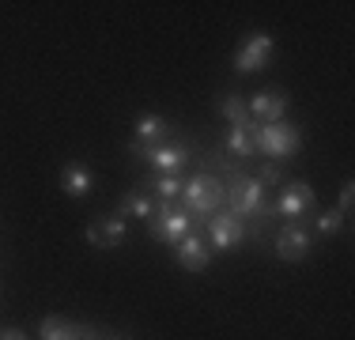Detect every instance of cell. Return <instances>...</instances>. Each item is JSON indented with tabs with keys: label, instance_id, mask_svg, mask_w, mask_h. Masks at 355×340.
Segmentation results:
<instances>
[{
	"label": "cell",
	"instance_id": "cell-1",
	"mask_svg": "<svg viewBox=\"0 0 355 340\" xmlns=\"http://www.w3.org/2000/svg\"><path fill=\"white\" fill-rule=\"evenodd\" d=\"M197 159L212 170V174L223 178V189H227V204H223V208L231 212V216H239L242 223L250 227V242H265V231L276 223L272 193L253 178L250 163H234V159H227L223 151H212V155H200V151H197Z\"/></svg>",
	"mask_w": 355,
	"mask_h": 340
},
{
	"label": "cell",
	"instance_id": "cell-2",
	"mask_svg": "<svg viewBox=\"0 0 355 340\" xmlns=\"http://www.w3.org/2000/svg\"><path fill=\"white\" fill-rule=\"evenodd\" d=\"M178 204H182V208L189 212V216L197 219V223H205L208 216H216V212L227 204L223 178L212 174L208 167L193 170V174L185 178V185H182V197H178Z\"/></svg>",
	"mask_w": 355,
	"mask_h": 340
},
{
	"label": "cell",
	"instance_id": "cell-3",
	"mask_svg": "<svg viewBox=\"0 0 355 340\" xmlns=\"http://www.w3.org/2000/svg\"><path fill=\"white\" fill-rule=\"evenodd\" d=\"M129 151L137 159H144L155 174H185V167L197 159V144L189 136H171L163 144H140V140H129Z\"/></svg>",
	"mask_w": 355,
	"mask_h": 340
},
{
	"label": "cell",
	"instance_id": "cell-4",
	"mask_svg": "<svg viewBox=\"0 0 355 340\" xmlns=\"http://www.w3.org/2000/svg\"><path fill=\"white\" fill-rule=\"evenodd\" d=\"M250 136H253L257 155L272 159V163H287V159L299 155V148H302V125H295V121H276V125L253 121Z\"/></svg>",
	"mask_w": 355,
	"mask_h": 340
},
{
	"label": "cell",
	"instance_id": "cell-5",
	"mask_svg": "<svg viewBox=\"0 0 355 340\" xmlns=\"http://www.w3.org/2000/svg\"><path fill=\"white\" fill-rule=\"evenodd\" d=\"M318 212V193L310 182L302 178H287V185L280 189V197L272 201V216L276 223H306Z\"/></svg>",
	"mask_w": 355,
	"mask_h": 340
},
{
	"label": "cell",
	"instance_id": "cell-6",
	"mask_svg": "<svg viewBox=\"0 0 355 340\" xmlns=\"http://www.w3.org/2000/svg\"><path fill=\"white\" fill-rule=\"evenodd\" d=\"M148 231H151V238H155V242L178 246L189 231H197V219H193L178 201H174V204H163V201H159V212H155V219L148 223Z\"/></svg>",
	"mask_w": 355,
	"mask_h": 340
},
{
	"label": "cell",
	"instance_id": "cell-7",
	"mask_svg": "<svg viewBox=\"0 0 355 340\" xmlns=\"http://www.w3.org/2000/svg\"><path fill=\"white\" fill-rule=\"evenodd\" d=\"M205 238H208V246H212V253H231L239 242L250 238V227L242 223L239 216H231L227 208H219L216 216L205 219Z\"/></svg>",
	"mask_w": 355,
	"mask_h": 340
},
{
	"label": "cell",
	"instance_id": "cell-8",
	"mask_svg": "<svg viewBox=\"0 0 355 340\" xmlns=\"http://www.w3.org/2000/svg\"><path fill=\"white\" fill-rule=\"evenodd\" d=\"M276 53V38L268 31H253L250 38H242V46L234 49V72L239 76H253L261 72Z\"/></svg>",
	"mask_w": 355,
	"mask_h": 340
},
{
	"label": "cell",
	"instance_id": "cell-9",
	"mask_svg": "<svg viewBox=\"0 0 355 340\" xmlns=\"http://www.w3.org/2000/svg\"><path fill=\"white\" fill-rule=\"evenodd\" d=\"M287 106H291V99H287V91H284V87H261L257 95H250V99H246L250 121H257V125L287 121Z\"/></svg>",
	"mask_w": 355,
	"mask_h": 340
},
{
	"label": "cell",
	"instance_id": "cell-10",
	"mask_svg": "<svg viewBox=\"0 0 355 340\" xmlns=\"http://www.w3.org/2000/svg\"><path fill=\"white\" fill-rule=\"evenodd\" d=\"M125 235H129V219L117 216V212H103V216L91 219V227L83 231L91 250H117V246L125 242Z\"/></svg>",
	"mask_w": 355,
	"mask_h": 340
},
{
	"label": "cell",
	"instance_id": "cell-11",
	"mask_svg": "<svg viewBox=\"0 0 355 340\" xmlns=\"http://www.w3.org/2000/svg\"><path fill=\"white\" fill-rule=\"evenodd\" d=\"M276 257L287 261V265H295V261H306L310 250H314V235H310L306 223H280V231H276Z\"/></svg>",
	"mask_w": 355,
	"mask_h": 340
},
{
	"label": "cell",
	"instance_id": "cell-12",
	"mask_svg": "<svg viewBox=\"0 0 355 340\" xmlns=\"http://www.w3.org/2000/svg\"><path fill=\"white\" fill-rule=\"evenodd\" d=\"M174 261L182 265L185 272H205L212 265V246H208L205 231H189L182 242L174 246Z\"/></svg>",
	"mask_w": 355,
	"mask_h": 340
},
{
	"label": "cell",
	"instance_id": "cell-13",
	"mask_svg": "<svg viewBox=\"0 0 355 340\" xmlns=\"http://www.w3.org/2000/svg\"><path fill=\"white\" fill-rule=\"evenodd\" d=\"M57 185H61L64 197L83 201V197H91V189H95V174H91L83 163H69V167H61V174H57Z\"/></svg>",
	"mask_w": 355,
	"mask_h": 340
},
{
	"label": "cell",
	"instance_id": "cell-14",
	"mask_svg": "<svg viewBox=\"0 0 355 340\" xmlns=\"http://www.w3.org/2000/svg\"><path fill=\"white\" fill-rule=\"evenodd\" d=\"M182 185H185V174H148L137 182V189L151 193V197L163 201V204H174L182 197Z\"/></svg>",
	"mask_w": 355,
	"mask_h": 340
},
{
	"label": "cell",
	"instance_id": "cell-15",
	"mask_svg": "<svg viewBox=\"0 0 355 340\" xmlns=\"http://www.w3.org/2000/svg\"><path fill=\"white\" fill-rule=\"evenodd\" d=\"M117 216H125V219H144V223H151L155 219V212H159V201L151 197V193H144V189H129L121 201H117Z\"/></svg>",
	"mask_w": 355,
	"mask_h": 340
},
{
	"label": "cell",
	"instance_id": "cell-16",
	"mask_svg": "<svg viewBox=\"0 0 355 340\" xmlns=\"http://www.w3.org/2000/svg\"><path fill=\"white\" fill-rule=\"evenodd\" d=\"M250 125H253V121H250ZM250 125H231V129H227L223 148H219L227 159H234V163H253V159H257V148H253Z\"/></svg>",
	"mask_w": 355,
	"mask_h": 340
},
{
	"label": "cell",
	"instance_id": "cell-17",
	"mask_svg": "<svg viewBox=\"0 0 355 340\" xmlns=\"http://www.w3.org/2000/svg\"><path fill=\"white\" fill-rule=\"evenodd\" d=\"M171 136H174V125L163 114H140L132 121V140H140V144H163Z\"/></svg>",
	"mask_w": 355,
	"mask_h": 340
},
{
	"label": "cell",
	"instance_id": "cell-18",
	"mask_svg": "<svg viewBox=\"0 0 355 340\" xmlns=\"http://www.w3.org/2000/svg\"><path fill=\"white\" fill-rule=\"evenodd\" d=\"M83 325H87V321H72V318H61V314H46L42 325H38V340H80Z\"/></svg>",
	"mask_w": 355,
	"mask_h": 340
},
{
	"label": "cell",
	"instance_id": "cell-19",
	"mask_svg": "<svg viewBox=\"0 0 355 340\" xmlns=\"http://www.w3.org/2000/svg\"><path fill=\"white\" fill-rule=\"evenodd\" d=\"M306 227H310V235H318V238H336L344 227H348V219H344L336 208H318L314 216L306 219Z\"/></svg>",
	"mask_w": 355,
	"mask_h": 340
},
{
	"label": "cell",
	"instance_id": "cell-20",
	"mask_svg": "<svg viewBox=\"0 0 355 340\" xmlns=\"http://www.w3.org/2000/svg\"><path fill=\"white\" fill-rule=\"evenodd\" d=\"M216 110H219V117H223L227 125H250L246 99H242L239 91H223V95L216 99Z\"/></svg>",
	"mask_w": 355,
	"mask_h": 340
},
{
	"label": "cell",
	"instance_id": "cell-21",
	"mask_svg": "<svg viewBox=\"0 0 355 340\" xmlns=\"http://www.w3.org/2000/svg\"><path fill=\"white\" fill-rule=\"evenodd\" d=\"M250 170H253V178H257V182L265 185L268 193H272V189H284L287 178H291L280 163H272V159H265V163H250Z\"/></svg>",
	"mask_w": 355,
	"mask_h": 340
},
{
	"label": "cell",
	"instance_id": "cell-22",
	"mask_svg": "<svg viewBox=\"0 0 355 340\" xmlns=\"http://www.w3.org/2000/svg\"><path fill=\"white\" fill-rule=\"evenodd\" d=\"M336 212H340L344 219H352V212H355V182H352V178H344V185H340V201H336Z\"/></svg>",
	"mask_w": 355,
	"mask_h": 340
},
{
	"label": "cell",
	"instance_id": "cell-23",
	"mask_svg": "<svg viewBox=\"0 0 355 340\" xmlns=\"http://www.w3.org/2000/svg\"><path fill=\"white\" fill-rule=\"evenodd\" d=\"M0 340H27V333L15 329V325H4V329H0Z\"/></svg>",
	"mask_w": 355,
	"mask_h": 340
},
{
	"label": "cell",
	"instance_id": "cell-24",
	"mask_svg": "<svg viewBox=\"0 0 355 340\" xmlns=\"http://www.w3.org/2000/svg\"><path fill=\"white\" fill-rule=\"evenodd\" d=\"M106 333H103V329H98V325H91V321H87V325H83V337L80 340H103Z\"/></svg>",
	"mask_w": 355,
	"mask_h": 340
},
{
	"label": "cell",
	"instance_id": "cell-25",
	"mask_svg": "<svg viewBox=\"0 0 355 340\" xmlns=\"http://www.w3.org/2000/svg\"><path fill=\"white\" fill-rule=\"evenodd\" d=\"M103 340H129V337H114V333H106Z\"/></svg>",
	"mask_w": 355,
	"mask_h": 340
}]
</instances>
